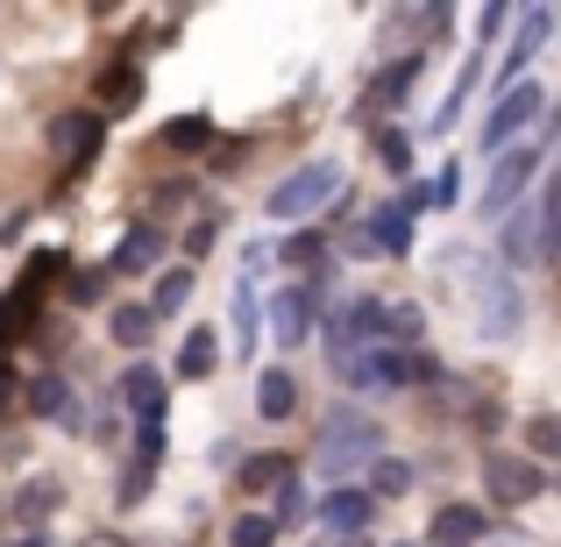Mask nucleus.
<instances>
[{
  "mask_svg": "<svg viewBox=\"0 0 561 547\" xmlns=\"http://www.w3.org/2000/svg\"><path fill=\"white\" fill-rule=\"evenodd\" d=\"M455 271H462V292L477 299V334L483 342H505L512 328H519V292H512V277L497 271V263H477L469 249H455Z\"/></svg>",
  "mask_w": 561,
  "mask_h": 547,
  "instance_id": "f257e3e1",
  "label": "nucleus"
},
{
  "mask_svg": "<svg viewBox=\"0 0 561 547\" xmlns=\"http://www.w3.org/2000/svg\"><path fill=\"white\" fill-rule=\"evenodd\" d=\"M377 420L370 412H356V406H342L328 420V434H320V469L328 477H348V469H363V463H377Z\"/></svg>",
  "mask_w": 561,
  "mask_h": 547,
  "instance_id": "f03ea898",
  "label": "nucleus"
},
{
  "mask_svg": "<svg viewBox=\"0 0 561 547\" xmlns=\"http://www.w3.org/2000/svg\"><path fill=\"white\" fill-rule=\"evenodd\" d=\"M334 192H342V171L334 164H306V171H291V179L271 192V214L277 220H306V214H320Z\"/></svg>",
  "mask_w": 561,
  "mask_h": 547,
  "instance_id": "7ed1b4c3",
  "label": "nucleus"
},
{
  "mask_svg": "<svg viewBox=\"0 0 561 547\" xmlns=\"http://www.w3.org/2000/svg\"><path fill=\"white\" fill-rule=\"evenodd\" d=\"M370 342H383V306H377V299H356V306H342V314H334V328H328L334 369H342V363H356Z\"/></svg>",
  "mask_w": 561,
  "mask_h": 547,
  "instance_id": "20e7f679",
  "label": "nucleus"
},
{
  "mask_svg": "<svg viewBox=\"0 0 561 547\" xmlns=\"http://www.w3.org/2000/svg\"><path fill=\"white\" fill-rule=\"evenodd\" d=\"M548 214H554L548 200H526V206H512V214H505V242H497V249H505L512 263H540V257H548V228H554Z\"/></svg>",
  "mask_w": 561,
  "mask_h": 547,
  "instance_id": "39448f33",
  "label": "nucleus"
},
{
  "mask_svg": "<svg viewBox=\"0 0 561 547\" xmlns=\"http://www.w3.org/2000/svg\"><path fill=\"white\" fill-rule=\"evenodd\" d=\"M548 107V93H540L534 79H519L512 86V93H497V107H491V122H483V143H491V150H505L512 136H519L526 122H534V114Z\"/></svg>",
  "mask_w": 561,
  "mask_h": 547,
  "instance_id": "423d86ee",
  "label": "nucleus"
},
{
  "mask_svg": "<svg viewBox=\"0 0 561 547\" xmlns=\"http://www.w3.org/2000/svg\"><path fill=\"white\" fill-rule=\"evenodd\" d=\"M483 483H491L497 505H534V498L548 491V477H540L526 455H491V463H483Z\"/></svg>",
  "mask_w": 561,
  "mask_h": 547,
  "instance_id": "0eeeda50",
  "label": "nucleus"
},
{
  "mask_svg": "<svg viewBox=\"0 0 561 547\" xmlns=\"http://www.w3.org/2000/svg\"><path fill=\"white\" fill-rule=\"evenodd\" d=\"M534 171H540V150H505L491 164V185H483V206H491V214H505L512 200H519L526 185H534Z\"/></svg>",
  "mask_w": 561,
  "mask_h": 547,
  "instance_id": "6e6552de",
  "label": "nucleus"
},
{
  "mask_svg": "<svg viewBox=\"0 0 561 547\" xmlns=\"http://www.w3.org/2000/svg\"><path fill=\"white\" fill-rule=\"evenodd\" d=\"M271 334H277V349H291V342H313V292H277L271 299Z\"/></svg>",
  "mask_w": 561,
  "mask_h": 547,
  "instance_id": "1a4fd4ad",
  "label": "nucleus"
},
{
  "mask_svg": "<svg viewBox=\"0 0 561 547\" xmlns=\"http://www.w3.org/2000/svg\"><path fill=\"white\" fill-rule=\"evenodd\" d=\"M370 491H348V483H334L328 498H320V520L334 526V534H363V526H370Z\"/></svg>",
  "mask_w": 561,
  "mask_h": 547,
  "instance_id": "9d476101",
  "label": "nucleus"
},
{
  "mask_svg": "<svg viewBox=\"0 0 561 547\" xmlns=\"http://www.w3.org/2000/svg\"><path fill=\"white\" fill-rule=\"evenodd\" d=\"M548 29H554V8H526L519 14V43L505 50V71H512V86H519V71L540 57V43H548Z\"/></svg>",
  "mask_w": 561,
  "mask_h": 547,
  "instance_id": "9b49d317",
  "label": "nucleus"
},
{
  "mask_svg": "<svg viewBox=\"0 0 561 547\" xmlns=\"http://www.w3.org/2000/svg\"><path fill=\"white\" fill-rule=\"evenodd\" d=\"M122 391H128V406H136V420L142 426H164V377H157L150 363H136L122 377Z\"/></svg>",
  "mask_w": 561,
  "mask_h": 547,
  "instance_id": "f8f14e48",
  "label": "nucleus"
},
{
  "mask_svg": "<svg viewBox=\"0 0 561 547\" xmlns=\"http://www.w3.org/2000/svg\"><path fill=\"white\" fill-rule=\"evenodd\" d=\"M157 257H164V235H157L150 220H142V228H128V242L114 249V263H107V271H114V277H136V271H150Z\"/></svg>",
  "mask_w": 561,
  "mask_h": 547,
  "instance_id": "ddd939ff",
  "label": "nucleus"
},
{
  "mask_svg": "<svg viewBox=\"0 0 561 547\" xmlns=\"http://www.w3.org/2000/svg\"><path fill=\"white\" fill-rule=\"evenodd\" d=\"M28 406H36L43 412V420H79V398H71V384L65 377H36V384H28Z\"/></svg>",
  "mask_w": 561,
  "mask_h": 547,
  "instance_id": "4468645a",
  "label": "nucleus"
},
{
  "mask_svg": "<svg viewBox=\"0 0 561 547\" xmlns=\"http://www.w3.org/2000/svg\"><path fill=\"white\" fill-rule=\"evenodd\" d=\"M291 406H299V384H291L285 369H263L256 377V412L263 420H291Z\"/></svg>",
  "mask_w": 561,
  "mask_h": 547,
  "instance_id": "2eb2a0df",
  "label": "nucleus"
},
{
  "mask_svg": "<svg viewBox=\"0 0 561 547\" xmlns=\"http://www.w3.org/2000/svg\"><path fill=\"white\" fill-rule=\"evenodd\" d=\"M136 93H142V71L136 65H114L107 79H100V122H107V114H128V107H136Z\"/></svg>",
  "mask_w": 561,
  "mask_h": 547,
  "instance_id": "dca6fc26",
  "label": "nucleus"
},
{
  "mask_svg": "<svg viewBox=\"0 0 561 547\" xmlns=\"http://www.w3.org/2000/svg\"><path fill=\"white\" fill-rule=\"evenodd\" d=\"M434 540H440V547H469V540H483V512H469V505H440V512H434Z\"/></svg>",
  "mask_w": 561,
  "mask_h": 547,
  "instance_id": "f3484780",
  "label": "nucleus"
},
{
  "mask_svg": "<svg viewBox=\"0 0 561 547\" xmlns=\"http://www.w3.org/2000/svg\"><path fill=\"white\" fill-rule=\"evenodd\" d=\"M370 242L391 249V257H405V249H412V200H405V206H383L377 228H370Z\"/></svg>",
  "mask_w": 561,
  "mask_h": 547,
  "instance_id": "a211bd4d",
  "label": "nucleus"
},
{
  "mask_svg": "<svg viewBox=\"0 0 561 547\" xmlns=\"http://www.w3.org/2000/svg\"><path fill=\"white\" fill-rule=\"evenodd\" d=\"M220 356V328H199V334H185V349H179V377H206Z\"/></svg>",
  "mask_w": 561,
  "mask_h": 547,
  "instance_id": "6ab92c4d",
  "label": "nucleus"
},
{
  "mask_svg": "<svg viewBox=\"0 0 561 547\" xmlns=\"http://www.w3.org/2000/svg\"><path fill=\"white\" fill-rule=\"evenodd\" d=\"M50 143H57V150H71V157H93V143H100V114H71V122H57V128H50Z\"/></svg>",
  "mask_w": 561,
  "mask_h": 547,
  "instance_id": "aec40b11",
  "label": "nucleus"
},
{
  "mask_svg": "<svg viewBox=\"0 0 561 547\" xmlns=\"http://www.w3.org/2000/svg\"><path fill=\"white\" fill-rule=\"evenodd\" d=\"M150 334H157V314H150V306H114V342L142 349Z\"/></svg>",
  "mask_w": 561,
  "mask_h": 547,
  "instance_id": "412c9836",
  "label": "nucleus"
},
{
  "mask_svg": "<svg viewBox=\"0 0 561 547\" xmlns=\"http://www.w3.org/2000/svg\"><path fill=\"white\" fill-rule=\"evenodd\" d=\"M36 292H43L36 277H22V285H14V299L0 306V349H8V342H14V328H22V320L36 314Z\"/></svg>",
  "mask_w": 561,
  "mask_h": 547,
  "instance_id": "4be33fe9",
  "label": "nucleus"
},
{
  "mask_svg": "<svg viewBox=\"0 0 561 547\" xmlns=\"http://www.w3.org/2000/svg\"><path fill=\"white\" fill-rule=\"evenodd\" d=\"M206 143H214V122H206V114H185V122L164 128V150H206Z\"/></svg>",
  "mask_w": 561,
  "mask_h": 547,
  "instance_id": "5701e85b",
  "label": "nucleus"
},
{
  "mask_svg": "<svg viewBox=\"0 0 561 547\" xmlns=\"http://www.w3.org/2000/svg\"><path fill=\"white\" fill-rule=\"evenodd\" d=\"M185 299H192V271H164V277H157V299H150V314L164 320V314H179Z\"/></svg>",
  "mask_w": 561,
  "mask_h": 547,
  "instance_id": "b1692460",
  "label": "nucleus"
},
{
  "mask_svg": "<svg viewBox=\"0 0 561 547\" xmlns=\"http://www.w3.org/2000/svg\"><path fill=\"white\" fill-rule=\"evenodd\" d=\"M420 306H391V314H383V342H420Z\"/></svg>",
  "mask_w": 561,
  "mask_h": 547,
  "instance_id": "393cba45",
  "label": "nucleus"
},
{
  "mask_svg": "<svg viewBox=\"0 0 561 547\" xmlns=\"http://www.w3.org/2000/svg\"><path fill=\"white\" fill-rule=\"evenodd\" d=\"M285 477H291V469L277 463V455H256V463H242V483H249V491H271V483H285Z\"/></svg>",
  "mask_w": 561,
  "mask_h": 547,
  "instance_id": "a878e982",
  "label": "nucleus"
},
{
  "mask_svg": "<svg viewBox=\"0 0 561 547\" xmlns=\"http://www.w3.org/2000/svg\"><path fill=\"white\" fill-rule=\"evenodd\" d=\"M377 157H383V171H391V179H405V157H412V143L398 136V128H383V136H377Z\"/></svg>",
  "mask_w": 561,
  "mask_h": 547,
  "instance_id": "bb28decb",
  "label": "nucleus"
},
{
  "mask_svg": "<svg viewBox=\"0 0 561 547\" xmlns=\"http://www.w3.org/2000/svg\"><path fill=\"white\" fill-rule=\"evenodd\" d=\"M306 520V498H299V483H277V512H271V526H299Z\"/></svg>",
  "mask_w": 561,
  "mask_h": 547,
  "instance_id": "cd10ccee",
  "label": "nucleus"
},
{
  "mask_svg": "<svg viewBox=\"0 0 561 547\" xmlns=\"http://www.w3.org/2000/svg\"><path fill=\"white\" fill-rule=\"evenodd\" d=\"M370 483H377V491H405L412 469H405V463H391V455H377V463H370Z\"/></svg>",
  "mask_w": 561,
  "mask_h": 547,
  "instance_id": "c85d7f7f",
  "label": "nucleus"
},
{
  "mask_svg": "<svg viewBox=\"0 0 561 547\" xmlns=\"http://www.w3.org/2000/svg\"><path fill=\"white\" fill-rule=\"evenodd\" d=\"M277 257H285V263H320V257H328V242H320V235H291Z\"/></svg>",
  "mask_w": 561,
  "mask_h": 547,
  "instance_id": "c756f323",
  "label": "nucleus"
},
{
  "mask_svg": "<svg viewBox=\"0 0 561 547\" xmlns=\"http://www.w3.org/2000/svg\"><path fill=\"white\" fill-rule=\"evenodd\" d=\"M405 86H412V57H405V65H391V71H383V79H377V107H383V100H398V93H405Z\"/></svg>",
  "mask_w": 561,
  "mask_h": 547,
  "instance_id": "7c9ffc66",
  "label": "nucleus"
},
{
  "mask_svg": "<svg viewBox=\"0 0 561 547\" xmlns=\"http://www.w3.org/2000/svg\"><path fill=\"white\" fill-rule=\"evenodd\" d=\"M271 540H277L271 520H242V526H234V547H271Z\"/></svg>",
  "mask_w": 561,
  "mask_h": 547,
  "instance_id": "2f4dec72",
  "label": "nucleus"
},
{
  "mask_svg": "<svg viewBox=\"0 0 561 547\" xmlns=\"http://www.w3.org/2000/svg\"><path fill=\"white\" fill-rule=\"evenodd\" d=\"M234 328H242V349L256 342V334H249V328H256V292H249V285L234 292Z\"/></svg>",
  "mask_w": 561,
  "mask_h": 547,
  "instance_id": "473e14b6",
  "label": "nucleus"
},
{
  "mask_svg": "<svg viewBox=\"0 0 561 547\" xmlns=\"http://www.w3.org/2000/svg\"><path fill=\"white\" fill-rule=\"evenodd\" d=\"M50 505H57V483H28V498H22V512H28V520H43Z\"/></svg>",
  "mask_w": 561,
  "mask_h": 547,
  "instance_id": "72a5a7b5",
  "label": "nucleus"
},
{
  "mask_svg": "<svg viewBox=\"0 0 561 547\" xmlns=\"http://www.w3.org/2000/svg\"><path fill=\"white\" fill-rule=\"evenodd\" d=\"M100 277H107V271H79V277H71V299L93 306V299H100Z\"/></svg>",
  "mask_w": 561,
  "mask_h": 547,
  "instance_id": "f704fd0d",
  "label": "nucleus"
},
{
  "mask_svg": "<svg viewBox=\"0 0 561 547\" xmlns=\"http://www.w3.org/2000/svg\"><path fill=\"white\" fill-rule=\"evenodd\" d=\"M434 200H440V206H455V200H462V179H455V164H448V171H440V185H434Z\"/></svg>",
  "mask_w": 561,
  "mask_h": 547,
  "instance_id": "c9c22d12",
  "label": "nucleus"
},
{
  "mask_svg": "<svg viewBox=\"0 0 561 547\" xmlns=\"http://www.w3.org/2000/svg\"><path fill=\"white\" fill-rule=\"evenodd\" d=\"M0 398H8V369H0Z\"/></svg>",
  "mask_w": 561,
  "mask_h": 547,
  "instance_id": "e433bc0d",
  "label": "nucleus"
},
{
  "mask_svg": "<svg viewBox=\"0 0 561 547\" xmlns=\"http://www.w3.org/2000/svg\"><path fill=\"white\" fill-rule=\"evenodd\" d=\"M22 547H36V540H22Z\"/></svg>",
  "mask_w": 561,
  "mask_h": 547,
  "instance_id": "4c0bfd02",
  "label": "nucleus"
}]
</instances>
